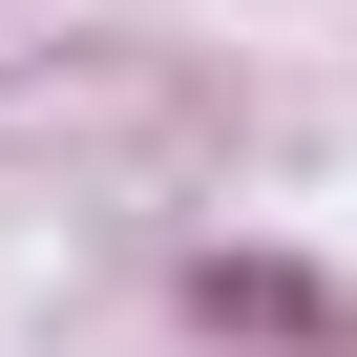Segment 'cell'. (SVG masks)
Segmentation results:
<instances>
[{
  "label": "cell",
  "instance_id": "obj_1",
  "mask_svg": "<svg viewBox=\"0 0 357 357\" xmlns=\"http://www.w3.org/2000/svg\"><path fill=\"white\" fill-rule=\"evenodd\" d=\"M168 294H190L211 357H357V294H336L315 252H190Z\"/></svg>",
  "mask_w": 357,
  "mask_h": 357
}]
</instances>
